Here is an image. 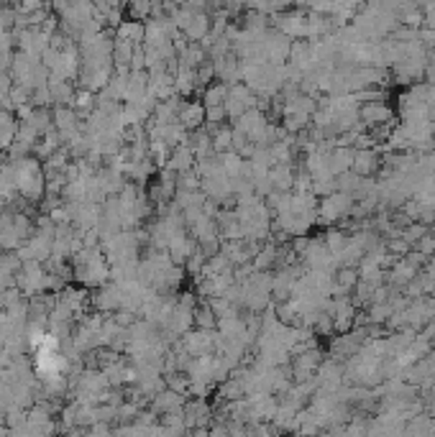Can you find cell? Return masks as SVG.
I'll list each match as a JSON object with an SVG mask.
<instances>
[{
    "instance_id": "cell-1",
    "label": "cell",
    "mask_w": 435,
    "mask_h": 437,
    "mask_svg": "<svg viewBox=\"0 0 435 437\" xmlns=\"http://www.w3.org/2000/svg\"><path fill=\"white\" fill-rule=\"evenodd\" d=\"M15 166V185L18 197L26 202H41L46 194V174L36 156H26L21 162H13Z\"/></svg>"
},
{
    "instance_id": "cell-2",
    "label": "cell",
    "mask_w": 435,
    "mask_h": 437,
    "mask_svg": "<svg viewBox=\"0 0 435 437\" xmlns=\"http://www.w3.org/2000/svg\"><path fill=\"white\" fill-rule=\"evenodd\" d=\"M353 208V200L348 194L343 192H333L328 197L318 202V225H323V228H333L336 222L345 220L348 213Z\"/></svg>"
},
{
    "instance_id": "cell-3",
    "label": "cell",
    "mask_w": 435,
    "mask_h": 437,
    "mask_svg": "<svg viewBox=\"0 0 435 437\" xmlns=\"http://www.w3.org/2000/svg\"><path fill=\"white\" fill-rule=\"evenodd\" d=\"M256 105H259V97L241 82V85H233L231 92H228V100H225V115H228V120L236 123L243 113L256 110Z\"/></svg>"
},
{
    "instance_id": "cell-4",
    "label": "cell",
    "mask_w": 435,
    "mask_h": 437,
    "mask_svg": "<svg viewBox=\"0 0 435 437\" xmlns=\"http://www.w3.org/2000/svg\"><path fill=\"white\" fill-rule=\"evenodd\" d=\"M290 49H292V41H290V38L282 36V34L274 29L266 31V36H264V57H266L269 64L285 67L287 62H290Z\"/></svg>"
},
{
    "instance_id": "cell-5",
    "label": "cell",
    "mask_w": 435,
    "mask_h": 437,
    "mask_svg": "<svg viewBox=\"0 0 435 437\" xmlns=\"http://www.w3.org/2000/svg\"><path fill=\"white\" fill-rule=\"evenodd\" d=\"M182 415H185V427H187V430L200 432L213 422L215 412L211 409L208 399H187V404H185V409H182Z\"/></svg>"
},
{
    "instance_id": "cell-6",
    "label": "cell",
    "mask_w": 435,
    "mask_h": 437,
    "mask_svg": "<svg viewBox=\"0 0 435 437\" xmlns=\"http://www.w3.org/2000/svg\"><path fill=\"white\" fill-rule=\"evenodd\" d=\"M90 304L100 315H115L120 310V287L115 282L103 284L100 289L90 292Z\"/></svg>"
},
{
    "instance_id": "cell-7",
    "label": "cell",
    "mask_w": 435,
    "mask_h": 437,
    "mask_svg": "<svg viewBox=\"0 0 435 437\" xmlns=\"http://www.w3.org/2000/svg\"><path fill=\"white\" fill-rule=\"evenodd\" d=\"M382 169V156L376 148H361V151H353V166L351 171L353 174H359L364 179H376Z\"/></svg>"
},
{
    "instance_id": "cell-8",
    "label": "cell",
    "mask_w": 435,
    "mask_h": 437,
    "mask_svg": "<svg viewBox=\"0 0 435 437\" xmlns=\"http://www.w3.org/2000/svg\"><path fill=\"white\" fill-rule=\"evenodd\" d=\"M359 120L366 126V131L376 126H387V123H397L394 120V110L387 103H369L359 108Z\"/></svg>"
},
{
    "instance_id": "cell-9",
    "label": "cell",
    "mask_w": 435,
    "mask_h": 437,
    "mask_svg": "<svg viewBox=\"0 0 435 437\" xmlns=\"http://www.w3.org/2000/svg\"><path fill=\"white\" fill-rule=\"evenodd\" d=\"M185 404H187V396L185 394H177L172 392V389H164V392H159L154 399H151V412L154 415H174V412H182L185 409Z\"/></svg>"
},
{
    "instance_id": "cell-10",
    "label": "cell",
    "mask_w": 435,
    "mask_h": 437,
    "mask_svg": "<svg viewBox=\"0 0 435 437\" xmlns=\"http://www.w3.org/2000/svg\"><path fill=\"white\" fill-rule=\"evenodd\" d=\"M177 123H180L187 134L192 131H200L205 126V105L200 100H185L180 115H177Z\"/></svg>"
},
{
    "instance_id": "cell-11",
    "label": "cell",
    "mask_w": 435,
    "mask_h": 437,
    "mask_svg": "<svg viewBox=\"0 0 435 437\" xmlns=\"http://www.w3.org/2000/svg\"><path fill=\"white\" fill-rule=\"evenodd\" d=\"M195 151L185 143V146H177L172 148V154L166 159V169H172L174 174H185V171H192L195 169Z\"/></svg>"
},
{
    "instance_id": "cell-12",
    "label": "cell",
    "mask_w": 435,
    "mask_h": 437,
    "mask_svg": "<svg viewBox=\"0 0 435 437\" xmlns=\"http://www.w3.org/2000/svg\"><path fill=\"white\" fill-rule=\"evenodd\" d=\"M18 197V185H15V166L13 162L0 164V200L6 205H13V200Z\"/></svg>"
},
{
    "instance_id": "cell-13",
    "label": "cell",
    "mask_w": 435,
    "mask_h": 437,
    "mask_svg": "<svg viewBox=\"0 0 435 437\" xmlns=\"http://www.w3.org/2000/svg\"><path fill=\"white\" fill-rule=\"evenodd\" d=\"M269 185L274 192H292L294 187V166L290 164H277L269 169Z\"/></svg>"
},
{
    "instance_id": "cell-14",
    "label": "cell",
    "mask_w": 435,
    "mask_h": 437,
    "mask_svg": "<svg viewBox=\"0 0 435 437\" xmlns=\"http://www.w3.org/2000/svg\"><path fill=\"white\" fill-rule=\"evenodd\" d=\"M228 92H231L228 85H223V82H213L211 87H205L203 92H200V103L205 105V110H211V108H225Z\"/></svg>"
},
{
    "instance_id": "cell-15",
    "label": "cell",
    "mask_w": 435,
    "mask_h": 437,
    "mask_svg": "<svg viewBox=\"0 0 435 437\" xmlns=\"http://www.w3.org/2000/svg\"><path fill=\"white\" fill-rule=\"evenodd\" d=\"M192 320H195L197 330H205V333L218 330V317L211 307V299H200V302H197L195 312H192Z\"/></svg>"
},
{
    "instance_id": "cell-16",
    "label": "cell",
    "mask_w": 435,
    "mask_h": 437,
    "mask_svg": "<svg viewBox=\"0 0 435 437\" xmlns=\"http://www.w3.org/2000/svg\"><path fill=\"white\" fill-rule=\"evenodd\" d=\"M328 166H330V174H333V177H341V174H345V171H351V166H353V148L336 146L333 151H330V156H328Z\"/></svg>"
},
{
    "instance_id": "cell-17",
    "label": "cell",
    "mask_w": 435,
    "mask_h": 437,
    "mask_svg": "<svg viewBox=\"0 0 435 437\" xmlns=\"http://www.w3.org/2000/svg\"><path fill=\"white\" fill-rule=\"evenodd\" d=\"M143 36H146V23H138V21H120V26L115 29V38L120 41H128V44H143Z\"/></svg>"
},
{
    "instance_id": "cell-18",
    "label": "cell",
    "mask_w": 435,
    "mask_h": 437,
    "mask_svg": "<svg viewBox=\"0 0 435 437\" xmlns=\"http://www.w3.org/2000/svg\"><path fill=\"white\" fill-rule=\"evenodd\" d=\"M49 92H52V103L59 108V105H72L77 89H75L72 82L54 80V77H49Z\"/></svg>"
},
{
    "instance_id": "cell-19",
    "label": "cell",
    "mask_w": 435,
    "mask_h": 437,
    "mask_svg": "<svg viewBox=\"0 0 435 437\" xmlns=\"http://www.w3.org/2000/svg\"><path fill=\"white\" fill-rule=\"evenodd\" d=\"M213 151L218 156L228 154L233 151V126H220L218 128V134L213 136Z\"/></svg>"
},
{
    "instance_id": "cell-20",
    "label": "cell",
    "mask_w": 435,
    "mask_h": 437,
    "mask_svg": "<svg viewBox=\"0 0 435 437\" xmlns=\"http://www.w3.org/2000/svg\"><path fill=\"white\" fill-rule=\"evenodd\" d=\"M433 230L435 228H430V225H422V222H410V225L402 230V241H405V243L413 248V245L418 243L420 238H425L428 233H433Z\"/></svg>"
},
{
    "instance_id": "cell-21",
    "label": "cell",
    "mask_w": 435,
    "mask_h": 437,
    "mask_svg": "<svg viewBox=\"0 0 435 437\" xmlns=\"http://www.w3.org/2000/svg\"><path fill=\"white\" fill-rule=\"evenodd\" d=\"M413 251L422 253L425 259H433V256H435V230H433V233H428L425 238H420V241L413 245Z\"/></svg>"
},
{
    "instance_id": "cell-22",
    "label": "cell",
    "mask_w": 435,
    "mask_h": 437,
    "mask_svg": "<svg viewBox=\"0 0 435 437\" xmlns=\"http://www.w3.org/2000/svg\"><path fill=\"white\" fill-rule=\"evenodd\" d=\"M313 333L318 335V338H325V335H333L336 333V327H333V320H330V315H320V317L315 320V325H313Z\"/></svg>"
}]
</instances>
